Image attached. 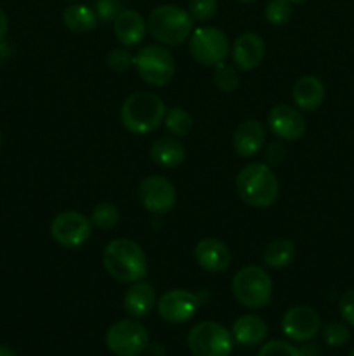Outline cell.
<instances>
[{
    "instance_id": "cell-1",
    "label": "cell",
    "mask_w": 354,
    "mask_h": 356,
    "mask_svg": "<svg viewBox=\"0 0 354 356\" xmlns=\"http://www.w3.org/2000/svg\"><path fill=\"white\" fill-rule=\"evenodd\" d=\"M103 266L113 280L121 284L141 282L148 273L144 250L130 238L111 240L103 250Z\"/></svg>"
},
{
    "instance_id": "cell-2",
    "label": "cell",
    "mask_w": 354,
    "mask_h": 356,
    "mask_svg": "<svg viewBox=\"0 0 354 356\" xmlns=\"http://www.w3.org/2000/svg\"><path fill=\"white\" fill-rule=\"evenodd\" d=\"M236 191L246 205L267 209L276 202L280 183L267 163H248L236 176Z\"/></svg>"
},
{
    "instance_id": "cell-3",
    "label": "cell",
    "mask_w": 354,
    "mask_h": 356,
    "mask_svg": "<svg viewBox=\"0 0 354 356\" xmlns=\"http://www.w3.org/2000/svg\"><path fill=\"white\" fill-rule=\"evenodd\" d=\"M167 106L156 94L139 90L124 101L120 118L124 127L132 134H148L163 124Z\"/></svg>"
},
{
    "instance_id": "cell-4",
    "label": "cell",
    "mask_w": 354,
    "mask_h": 356,
    "mask_svg": "<svg viewBox=\"0 0 354 356\" xmlns=\"http://www.w3.org/2000/svg\"><path fill=\"white\" fill-rule=\"evenodd\" d=\"M146 24H148V30L153 38L165 45L183 44L193 31L191 14L177 6H170V3L155 7Z\"/></svg>"
},
{
    "instance_id": "cell-5",
    "label": "cell",
    "mask_w": 354,
    "mask_h": 356,
    "mask_svg": "<svg viewBox=\"0 0 354 356\" xmlns=\"http://www.w3.org/2000/svg\"><path fill=\"white\" fill-rule=\"evenodd\" d=\"M233 296L242 306L250 309H260L271 301L273 280L264 268L250 264L236 271L231 284Z\"/></svg>"
},
{
    "instance_id": "cell-6",
    "label": "cell",
    "mask_w": 354,
    "mask_h": 356,
    "mask_svg": "<svg viewBox=\"0 0 354 356\" xmlns=\"http://www.w3.org/2000/svg\"><path fill=\"white\" fill-rule=\"evenodd\" d=\"M134 66L146 83L153 87H163L174 79L176 59L163 45H146L135 54Z\"/></svg>"
},
{
    "instance_id": "cell-7",
    "label": "cell",
    "mask_w": 354,
    "mask_h": 356,
    "mask_svg": "<svg viewBox=\"0 0 354 356\" xmlns=\"http://www.w3.org/2000/svg\"><path fill=\"white\" fill-rule=\"evenodd\" d=\"M187 348L194 356H229L233 334L217 322H200L187 334Z\"/></svg>"
},
{
    "instance_id": "cell-8",
    "label": "cell",
    "mask_w": 354,
    "mask_h": 356,
    "mask_svg": "<svg viewBox=\"0 0 354 356\" xmlns=\"http://www.w3.org/2000/svg\"><path fill=\"white\" fill-rule=\"evenodd\" d=\"M191 58L203 66H217L229 56V40L226 33L214 26H201L191 33Z\"/></svg>"
},
{
    "instance_id": "cell-9",
    "label": "cell",
    "mask_w": 354,
    "mask_h": 356,
    "mask_svg": "<svg viewBox=\"0 0 354 356\" xmlns=\"http://www.w3.org/2000/svg\"><path fill=\"white\" fill-rule=\"evenodd\" d=\"M148 344V330L135 320H118L106 330L108 350L117 356H139Z\"/></svg>"
},
{
    "instance_id": "cell-10",
    "label": "cell",
    "mask_w": 354,
    "mask_h": 356,
    "mask_svg": "<svg viewBox=\"0 0 354 356\" xmlns=\"http://www.w3.org/2000/svg\"><path fill=\"white\" fill-rule=\"evenodd\" d=\"M92 235V222L76 211H65L52 219L51 236L66 249L82 247Z\"/></svg>"
},
{
    "instance_id": "cell-11",
    "label": "cell",
    "mask_w": 354,
    "mask_h": 356,
    "mask_svg": "<svg viewBox=\"0 0 354 356\" xmlns=\"http://www.w3.org/2000/svg\"><path fill=\"white\" fill-rule=\"evenodd\" d=\"M139 200L153 214H167L177 204L176 186L163 176H148L139 184Z\"/></svg>"
},
{
    "instance_id": "cell-12",
    "label": "cell",
    "mask_w": 354,
    "mask_h": 356,
    "mask_svg": "<svg viewBox=\"0 0 354 356\" xmlns=\"http://www.w3.org/2000/svg\"><path fill=\"white\" fill-rule=\"evenodd\" d=\"M201 305V296L184 289H172L165 292L156 302L160 318L169 323H184L191 320Z\"/></svg>"
},
{
    "instance_id": "cell-13",
    "label": "cell",
    "mask_w": 354,
    "mask_h": 356,
    "mask_svg": "<svg viewBox=\"0 0 354 356\" xmlns=\"http://www.w3.org/2000/svg\"><path fill=\"white\" fill-rule=\"evenodd\" d=\"M319 327H321V320L316 309L304 305L290 308L281 320V329L285 336L297 343L311 341L319 332Z\"/></svg>"
},
{
    "instance_id": "cell-14",
    "label": "cell",
    "mask_w": 354,
    "mask_h": 356,
    "mask_svg": "<svg viewBox=\"0 0 354 356\" xmlns=\"http://www.w3.org/2000/svg\"><path fill=\"white\" fill-rule=\"evenodd\" d=\"M271 132L285 141H297L305 132V118L297 108L288 104H276L267 115Z\"/></svg>"
},
{
    "instance_id": "cell-15",
    "label": "cell",
    "mask_w": 354,
    "mask_h": 356,
    "mask_svg": "<svg viewBox=\"0 0 354 356\" xmlns=\"http://www.w3.org/2000/svg\"><path fill=\"white\" fill-rule=\"evenodd\" d=\"M194 259L208 273H224L231 266V250L222 240L203 238L194 247Z\"/></svg>"
},
{
    "instance_id": "cell-16",
    "label": "cell",
    "mask_w": 354,
    "mask_h": 356,
    "mask_svg": "<svg viewBox=\"0 0 354 356\" xmlns=\"http://www.w3.org/2000/svg\"><path fill=\"white\" fill-rule=\"evenodd\" d=\"M264 40L253 31L242 33L233 44V63L243 72H252L264 59Z\"/></svg>"
},
{
    "instance_id": "cell-17",
    "label": "cell",
    "mask_w": 354,
    "mask_h": 356,
    "mask_svg": "<svg viewBox=\"0 0 354 356\" xmlns=\"http://www.w3.org/2000/svg\"><path fill=\"white\" fill-rule=\"evenodd\" d=\"M264 139H266V131H264L262 124L255 118H248L236 127L235 134H233V148L239 156L248 159L260 152Z\"/></svg>"
},
{
    "instance_id": "cell-18",
    "label": "cell",
    "mask_w": 354,
    "mask_h": 356,
    "mask_svg": "<svg viewBox=\"0 0 354 356\" xmlns=\"http://www.w3.org/2000/svg\"><path fill=\"white\" fill-rule=\"evenodd\" d=\"M113 30L115 37L118 38L120 44H124L125 47H134V45L142 42L146 30H148V24H146L144 17L137 10L125 9L115 17Z\"/></svg>"
},
{
    "instance_id": "cell-19",
    "label": "cell",
    "mask_w": 354,
    "mask_h": 356,
    "mask_svg": "<svg viewBox=\"0 0 354 356\" xmlns=\"http://www.w3.org/2000/svg\"><path fill=\"white\" fill-rule=\"evenodd\" d=\"M156 305L155 289L146 282H135L124 296V309L132 318H144Z\"/></svg>"
},
{
    "instance_id": "cell-20",
    "label": "cell",
    "mask_w": 354,
    "mask_h": 356,
    "mask_svg": "<svg viewBox=\"0 0 354 356\" xmlns=\"http://www.w3.org/2000/svg\"><path fill=\"white\" fill-rule=\"evenodd\" d=\"M292 97H294V103L297 104V108H301L302 111L318 110L325 99V86L318 76H301L294 83Z\"/></svg>"
},
{
    "instance_id": "cell-21",
    "label": "cell",
    "mask_w": 354,
    "mask_h": 356,
    "mask_svg": "<svg viewBox=\"0 0 354 356\" xmlns=\"http://www.w3.org/2000/svg\"><path fill=\"white\" fill-rule=\"evenodd\" d=\"M149 155L156 165L165 167V169H176L186 160V148L177 138L163 136L153 143Z\"/></svg>"
},
{
    "instance_id": "cell-22",
    "label": "cell",
    "mask_w": 354,
    "mask_h": 356,
    "mask_svg": "<svg viewBox=\"0 0 354 356\" xmlns=\"http://www.w3.org/2000/svg\"><path fill=\"white\" fill-rule=\"evenodd\" d=\"M267 337V323L257 315H243L233 323V339L243 346H257Z\"/></svg>"
},
{
    "instance_id": "cell-23",
    "label": "cell",
    "mask_w": 354,
    "mask_h": 356,
    "mask_svg": "<svg viewBox=\"0 0 354 356\" xmlns=\"http://www.w3.org/2000/svg\"><path fill=\"white\" fill-rule=\"evenodd\" d=\"M97 21L99 19H97L94 9H90L89 6H82V3H73V6L66 7L62 13V24L73 33H89V31L96 30Z\"/></svg>"
},
{
    "instance_id": "cell-24",
    "label": "cell",
    "mask_w": 354,
    "mask_h": 356,
    "mask_svg": "<svg viewBox=\"0 0 354 356\" xmlns=\"http://www.w3.org/2000/svg\"><path fill=\"white\" fill-rule=\"evenodd\" d=\"M295 257V245L290 240L276 238L273 242L267 243L264 249V264L274 270H281V268L288 266Z\"/></svg>"
},
{
    "instance_id": "cell-25",
    "label": "cell",
    "mask_w": 354,
    "mask_h": 356,
    "mask_svg": "<svg viewBox=\"0 0 354 356\" xmlns=\"http://www.w3.org/2000/svg\"><path fill=\"white\" fill-rule=\"evenodd\" d=\"M89 219L94 228L101 229V232H108V229H113L118 225L120 211L111 202H101L92 209V214H90Z\"/></svg>"
},
{
    "instance_id": "cell-26",
    "label": "cell",
    "mask_w": 354,
    "mask_h": 356,
    "mask_svg": "<svg viewBox=\"0 0 354 356\" xmlns=\"http://www.w3.org/2000/svg\"><path fill=\"white\" fill-rule=\"evenodd\" d=\"M163 124L170 134L176 136V138H184L193 129V117L183 108H172L165 113Z\"/></svg>"
},
{
    "instance_id": "cell-27",
    "label": "cell",
    "mask_w": 354,
    "mask_h": 356,
    "mask_svg": "<svg viewBox=\"0 0 354 356\" xmlns=\"http://www.w3.org/2000/svg\"><path fill=\"white\" fill-rule=\"evenodd\" d=\"M239 82V76L238 72L233 65H228V63H219L215 66V72H214V83L219 90L222 92H231L238 87Z\"/></svg>"
},
{
    "instance_id": "cell-28",
    "label": "cell",
    "mask_w": 354,
    "mask_h": 356,
    "mask_svg": "<svg viewBox=\"0 0 354 356\" xmlns=\"http://www.w3.org/2000/svg\"><path fill=\"white\" fill-rule=\"evenodd\" d=\"M292 2L290 0H269L266 6V19L274 26L288 23L292 17Z\"/></svg>"
},
{
    "instance_id": "cell-29",
    "label": "cell",
    "mask_w": 354,
    "mask_h": 356,
    "mask_svg": "<svg viewBox=\"0 0 354 356\" xmlns=\"http://www.w3.org/2000/svg\"><path fill=\"white\" fill-rule=\"evenodd\" d=\"M323 339L328 346L340 348L351 339V332L347 325L340 322H330L323 327Z\"/></svg>"
},
{
    "instance_id": "cell-30",
    "label": "cell",
    "mask_w": 354,
    "mask_h": 356,
    "mask_svg": "<svg viewBox=\"0 0 354 356\" xmlns=\"http://www.w3.org/2000/svg\"><path fill=\"white\" fill-rule=\"evenodd\" d=\"M134 63H135V56L132 54L128 49H121V47L113 49L106 58V65L110 66L113 72H118V73L130 70L132 66H134Z\"/></svg>"
},
{
    "instance_id": "cell-31",
    "label": "cell",
    "mask_w": 354,
    "mask_h": 356,
    "mask_svg": "<svg viewBox=\"0 0 354 356\" xmlns=\"http://www.w3.org/2000/svg\"><path fill=\"white\" fill-rule=\"evenodd\" d=\"M257 356H305L302 350L295 348L287 341H269L260 348Z\"/></svg>"
},
{
    "instance_id": "cell-32",
    "label": "cell",
    "mask_w": 354,
    "mask_h": 356,
    "mask_svg": "<svg viewBox=\"0 0 354 356\" xmlns=\"http://www.w3.org/2000/svg\"><path fill=\"white\" fill-rule=\"evenodd\" d=\"M187 13L196 21L212 19L217 13V0H191Z\"/></svg>"
},
{
    "instance_id": "cell-33",
    "label": "cell",
    "mask_w": 354,
    "mask_h": 356,
    "mask_svg": "<svg viewBox=\"0 0 354 356\" xmlns=\"http://www.w3.org/2000/svg\"><path fill=\"white\" fill-rule=\"evenodd\" d=\"M94 13L103 23L115 21V17L121 13V0H96Z\"/></svg>"
},
{
    "instance_id": "cell-34",
    "label": "cell",
    "mask_w": 354,
    "mask_h": 356,
    "mask_svg": "<svg viewBox=\"0 0 354 356\" xmlns=\"http://www.w3.org/2000/svg\"><path fill=\"white\" fill-rule=\"evenodd\" d=\"M339 309L342 318L346 320L349 325L354 327V289H349L347 292H344L342 298L339 301Z\"/></svg>"
},
{
    "instance_id": "cell-35",
    "label": "cell",
    "mask_w": 354,
    "mask_h": 356,
    "mask_svg": "<svg viewBox=\"0 0 354 356\" xmlns=\"http://www.w3.org/2000/svg\"><path fill=\"white\" fill-rule=\"evenodd\" d=\"M264 159H266L267 165H280L287 159V149L280 143H273V145L267 146L266 153H264Z\"/></svg>"
},
{
    "instance_id": "cell-36",
    "label": "cell",
    "mask_w": 354,
    "mask_h": 356,
    "mask_svg": "<svg viewBox=\"0 0 354 356\" xmlns=\"http://www.w3.org/2000/svg\"><path fill=\"white\" fill-rule=\"evenodd\" d=\"M7 30H9V19H7L6 10L0 7V40H3V37L7 35Z\"/></svg>"
},
{
    "instance_id": "cell-37",
    "label": "cell",
    "mask_w": 354,
    "mask_h": 356,
    "mask_svg": "<svg viewBox=\"0 0 354 356\" xmlns=\"http://www.w3.org/2000/svg\"><path fill=\"white\" fill-rule=\"evenodd\" d=\"M10 56V47L6 44L3 40H0V65H2L3 61H7Z\"/></svg>"
},
{
    "instance_id": "cell-38",
    "label": "cell",
    "mask_w": 354,
    "mask_h": 356,
    "mask_svg": "<svg viewBox=\"0 0 354 356\" xmlns=\"http://www.w3.org/2000/svg\"><path fill=\"white\" fill-rule=\"evenodd\" d=\"M0 356H16V353H14L9 346H3V344H0Z\"/></svg>"
},
{
    "instance_id": "cell-39",
    "label": "cell",
    "mask_w": 354,
    "mask_h": 356,
    "mask_svg": "<svg viewBox=\"0 0 354 356\" xmlns=\"http://www.w3.org/2000/svg\"><path fill=\"white\" fill-rule=\"evenodd\" d=\"M292 3H302V2H305V0H290Z\"/></svg>"
},
{
    "instance_id": "cell-40",
    "label": "cell",
    "mask_w": 354,
    "mask_h": 356,
    "mask_svg": "<svg viewBox=\"0 0 354 356\" xmlns=\"http://www.w3.org/2000/svg\"><path fill=\"white\" fill-rule=\"evenodd\" d=\"M239 2H243V3H252V2H255V0H239Z\"/></svg>"
},
{
    "instance_id": "cell-41",
    "label": "cell",
    "mask_w": 354,
    "mask_h": 356,
    "mask_svg": "<svg viewBox=\"0 0 354 356\" xmlns=\"http://www.w3.org/2000/svg\"><path fill=\"white\" fill-rule=\"evenodd\" d=\"M349 356H354V348H353V350L349 351Z\"/></svg>"
},
{
    "instance_id": "cell-42",
    "label": "cell",
    "mask_w": 354,
    "mask_h": 356,
    "mask_svg": "<svg viewBox=\"0 0 354 356\" xmlns=\"http://www.w3.org/2000/svg\"><path fill=\"white\" fill-rule=\"evenodd\" d=\"M0 145H2V134H0Z\"/></svg>"
},
{
    "instance_id": "cell-43",
    "label": "cell",
    "mask_w": 354,
    "mask_h": 356,
    "mask_svg": "<svg viewBox=\"0 0 354 356\" xmlns=\"http://www.w3.org/2000/svg\"><path fill=\"white\" fill-rule=\"evenodd\" d=\"M68 2H73V0H68Z\"/></svg>"
}]
</instances>
